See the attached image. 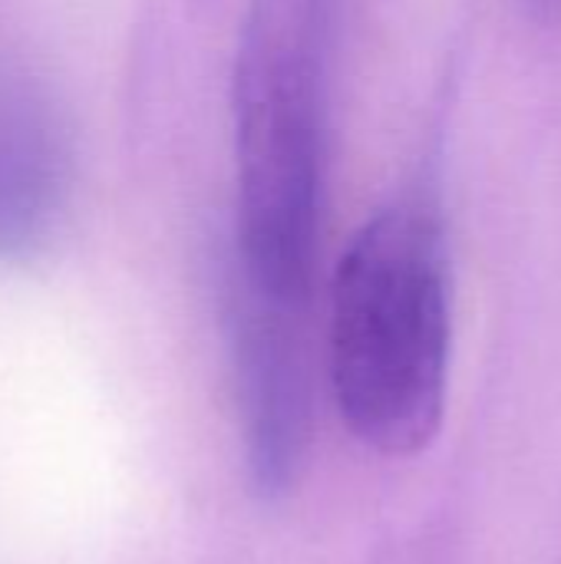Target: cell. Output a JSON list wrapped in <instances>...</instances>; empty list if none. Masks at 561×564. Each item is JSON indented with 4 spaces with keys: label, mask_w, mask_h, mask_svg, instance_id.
<instances>
[{
    "label": "cell",
    "mask_w": 561,
    "mask_h": 564,
    "mask_svg": "<svg viewBox=\"0 0 561 564\" xmlns=\"http://www.w3.org/2000/svg\"><path fill=\"white\" fill-rule=\"evenodd\" d=\"M304 314L235 294L231 364L248 469L261 496L288 492L308 459L314 387Z\"/></svg>",
    "instance_id": "cell-3"
},
{
    "label": "cell",
    "mask_w": 561,
    "mask_h": 564,
    "mask_svg": "<svg viewBox=\"0 0 561 564\" xmlns=\"http://www.w3.org/2000/svg\"><path fill=\"white\" fill-rule=\"evenodd\" d=\"M69 182L66 132L23 83L0 86V258L33 254L53 231Z\"/></svg>",
    "instance_id": "cell-4"
},
{
    "label": "cell",
    "mask_w": 561,
    "mask_h": 564,
    "mask_svg": "<svg viewBox=\"0 0 561 564\" xmlns=\"http://www.w3.org/2000/svg\"><path fill=\"white\" fill-rule=\"evenodd\" d=\"M331 0H251L235 66L238 291L308 311L324 192Z\"/></svg>",
    "instance_id": "cell-2"
},
{
    "label": "cell",
    "mask_w": 561,
    "mask_h": 564,
    "mask_svg": "<svg viewBox=\"0 0 561 564\" xmlns=\"http://www.w3.org/2000/svg\"><path fill=\"white\" fill-rule=\"evenodd\" d=\"M453 360V274L436 215L420 202L377 212L331 281L327 377L357 443L390 459L433 446Z\"/></svg>",
    "instance_id": "cell-1"
}]
</instances>
